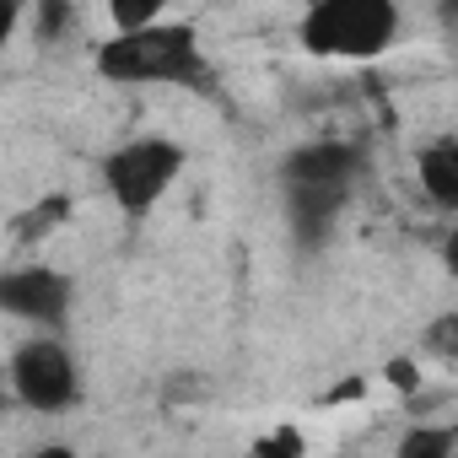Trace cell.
<instances>
[{
	"instance_id": "obj_1",
	"label": "cell",
	"mask_w": 458,
	"mask_h": 458,
	"mask_svg": "<svg viewBox=\"0 0 458 458\" xmlns=\"http://www.w3.org/2000/svg\"><path fill=\"white\" fill-rule=\"evenodd\" d=\"M399 17L383 0H324V6L308 12L302 22V44L313 55H351V60H367L377 49H388Z\"/></svg>"
},
{
	"instance_id": "obj_2",
	"label": "cell",
	"mask_w": 458,
	"mask_h": 458,
	"mask_svg": "<svg viewBox=\"0 0 458 458\" xmlns=\"http://www.w3.org/2000/svg\"><path fill=\"white\" fill-rule=\"evenodd\" d=\"M98 71L114 81H189L199 76V55H194V33L189 28H151V33H119L114 44H103Z\"/></svg>"
},
{
	"instance_id": "obj_3",
	"label": "cell",
	"mask_w": 458,
	"mask_h": 458,
	"mask_svg": "<svg viewBox=\"0 0 458 458\" xmlns=\"http://www.w3.org/2000/svg\"><path fill=\"white\" fill-rule=\"evenodd\" d=\"M178 167H183V151L173 140H130L124 151L108 157V189L124 210H146L173 183Z\"/></svg>"
},
{
	"instance_id": "obj_4",
	"label": "cell",
	"mask_w": 458,
	"mask_h": 458,
	"mask_svg": "<svg viewBox=\"0 0 458 458\" xmlns=\"http://www.w3.org/2000/svg\"><path fill=\"white\" fill-rule=\"evenodd\" d=\"M12 383L17 394L33 404V410H65L76 399V372H71V356L55 345V340H33L17 351L12 361Z\"/></svg>"
},
{
	"instance_id": "obj_5",
	"label": "cell",
	"mask_w": 458,
	"mask_h": 458,
	"mask_svg": "<svg viewBox=\"0 0 458 458\" xmlns=\"http://www.w3.org/2000/svg\"><path fill=\"white\" fill-rule=\"evenodd\" d=\"M65 297H71V286L55 270H17V276L0 281V302L22 318H44V324L65 318Z\"/></svg>"
},
{
	"instance_id": "obj_6",
	"label": "cell",
	"mask_w": 458,
	"mask_h": 458,
	"mask_svg": "<svg viewBox=\"0 0 458 458\" xmlns=\"http://www.w3.org/2000/svg\"><path fill=\"white\" fill-rule=\"evenodd\" d=\"M351 199V178L340 183H292V216H297V233L308 243H318L329 233V221L340 216V205Z\"/></svg>"
},
{
	"instance_id": "obj_7",
	"label": "cell",
	"mask_w": 458,
	"mask_h": 458,
	"mask_svg": "<svg viewBox=\"0 0 458 458\" xmlns=\"http://www.w3.org/2000/svg\"><path fill=\"white\" fill-rule=\"evenodd\" d=\"M351 167H356L351 146H308L286 162V183H340L351 178Z\"/></svg>"
},
{
	"instance_id": "obj_8",
	"label": "cell",
	"mask_w": 458,
	"mask_h": 458,
	"mask_svg": "<svg viewBox=\"0 0 458 458\" xmlns=\"http://www.w3.org/2000/svg\"><path fill=\"white\" fill-rule=\"evenodd\" d=\"M420 183H426V194H431L437 205L458 210V146L426 151V157H420Z\"/></svg>"
},
{
	"instance_id": "obj_9",
	"label": "cell",
	"mask_w": 458,
	"mask_h": 458,
	"mask_svg": "<svg viewBox=\"0 0 458 458\" xmlns=\"http://www.w3.org/2000/svg\"><path fill=\"white\" fill-rule=\"evenodd\" d=\"M453 447H458V426H420L404 437L399 458H453Z\"/></svg>"
},
{
	"instance_id": "obj_10",
	"label": "cell",
	"mask_w": 458,
	"mask_h": 458,
	"mask_svg": "<svg viewBox=\"0 0 458 458\" xmlns=\"http://www.w3.org/2000/svg\"><path fill=\"white\" fill-rule=\"evenodd\" d=\"M65 216H71V199H65V194H55V199L33 205V210H28V221H17V238H38V233H49V226H60Z\"/></svg>"
},
{
	"instance_id": "obj_11",
	"label": "cell",
	"mask_w": 458,
	"mask_h": 458,
	"mask_svg": "<svg viewBox=\"0 0 458 458\" xmlns=\"http://www.w3.org/2000/svg\"><path fill=\"white\" fill-rule=\"evenodd\" d=\"M151 17H157L151 0H114V22L124 28V38L130 33H151Z\"/></svg>"
},
{
	"instance_id": "obj_12",
	"label": "cell",
	"mask_w": 458,
	"mask_h": 458,
	"mask_svg": "<svg viewBox=\"0 0 458 458\" xmlns=\"http://www.w3.org/2000/svg\"><path fill=\"white\" fill-rule=\"evenodd\" d=\"M426 345H431V356H442V361H458V313L437 318V324L426 329Z\"/></svg>"
},
{
	"instance_id": "obj_13",
	"label": "cell",
	"mask_w": 458,
	"mask_h": 458,
	"mask_svg": "<svg viewBox=\"0 0 458 458\" xmlns=\"http://www.w3.org/2000/svg\"><path fill=\"white\" fill-rule=\"evenodd\" d=\"M254 458H302V431L281 426L270 442H259V447H254Z\"/></svg>"
},
{
	"instance_id": "obj_14",
	"label": "cell",
	"mask_w": 458,
	"mask_h": 458,
	"mask_svg": "<svg viewBox=\"0 0 458 458\" xmlns=\"http://www.w3.org/2000/svg\"><path fill=\"white\" fill-rule=\"evenodd\" d=\"M388 383L404 388V394H415V388H420V372H415L410 361H388Z\"/></svg>"
},
{
	"instance_id": "obj_15",
	"label": "cell",
	"mask_w": 458,
	"mask_h": 458,
	"mask_svg": "<svg viewBox=\"0 0 458 458\" xmlns=\"http://www.w3.org/2000/svg\"><path fill=\"white\" fill-rule=\"evenodd\" d=\"M60 28H65V6H44V12H38V33H44V38H55Z\"/></svg>"
},
{
	"instance_id": "obj_16",
	"label": "cell",
	"mask_w": 458,
	"mask_h": 458,
	"mask_svg": "<svg viewBox=\"0 0 458 458\" xmlns=\"http://www.w3.org/2000/svg\"><path fill=\"white\" fill-rule=\"evenodd\" d=\"M361 394H367V383H361V377H351V383H340L329 399H361Z\"/></svg>"
},
{
	"instance_id": "obj_17",
	"label": "cell",
	"mask_w": 458,
	"mask_h": 458,
	"mask_svg": "<svg viewBox=\"0 0 458 458\" xmlns=\"http://www.w3.org/2000/svg\"><path fill=\"white\" fill-rule=\"evenodd\" d=\"M442 259H447V270H453V276H458V233H453V238H447V249H442Z\"/></svg>"
},
{
	"instance_id": "obj_18",
	"label": "cell",
	"mask_w": 458,
	"mask_h": 458,
	"mask_svg": "<svg viewBox=\"0 0 458 458\" xmlns=\"http://www.w3.org/2000/svg\"><path fill=\"white\" fill-rule=\"evenodd\" d=\"M38 458H71V453H65V447H44Z\"/></svg>"
},
{
	"instance_id": "obj_19",
	"label": "cell",
	"mask_w": 458,
	"mask_h": 458,
	"mask_svg": "<svg viewBox=\"0 0 458 458\" xmlns=\"http://www.w3.org/2000/svg\"><path fill=\"white\" fill-rule=\"evenodd\" d=\"M453 458H458V453H453Z\"/></svg>"
}]
</instances>
